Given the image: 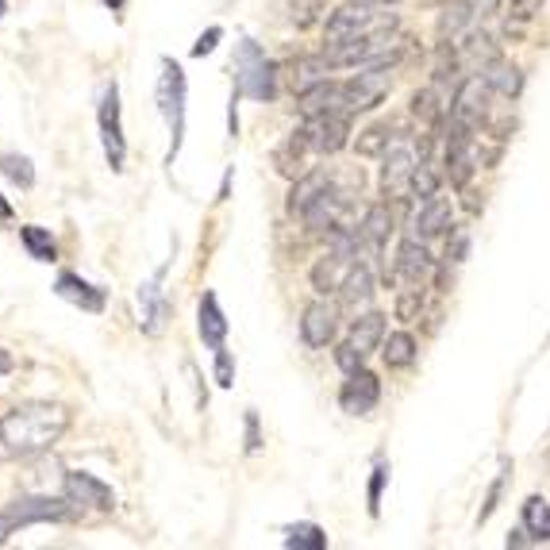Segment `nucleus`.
Segmentation results:
<instances>
[{
  "label": "nucleus",
  "instance_id": "nucleus-1",
  "mask_svg": "<svg viewBox=\"0 0 550 550\" xmlns=\"http://www.w3.org/2000/svg\"><path fill=\"white\" fill-rule=\"evenodd\" d=\"M70 427V408L50 400H27L0 416V450L8 458H35L50 450Z\"/></svg>",
  "mask_w": 550,
  "mask_h": 550
},
{
  "label": "nucleus",
  "instance_id": "nucleus-2",
  "mask_svg": "<svg viewBox=\"0 0 550 550\" xmlns=\"http://www.w3.org/2000/svg\"><path fill=\"white\" fill-rule=\"evenodd\" d=\"M77 520V508L66 497H43V493H24V497L0 504V543L20 535L27 527L39 524H70Z\"/></svg>",
  "mask_w": 550,
  "mask_h": 550
},
{
  "label": "nucleus",
  "instance_id": "nucleus-3",
  "mask_svg": "<svg viewBox=\"0 0 550 550\" xmlns=\"http://www.w3.org/2000/svg\"><path fill=\"white\" fill-rule=\"evenodd\" d=\"M185 97H189V85H185V70H181V62L162 58V74H158L154 100H158V112L166 116V127H170L166 166H174L177 154H181V143H185Z\"/></svg>",
  "mask_w": 550,
  "mask_h": 550
},
{
  "label": "nucleus",
  "instance_id": "nucleus-4",
  "mask_svg": "<svg viewBox=\"0 0 550 550\" xmlns=\"http://www.w3.org/2000/svg\"><path fill=\"white\" fill-rule=\"evenodd\" d=\"M235 93L247 100H258V104L277 97L274 62L266 58V50L258 47L254 39H243L235 47Z\"/></svg>",
  "mask_w": 550,
  "mask_h": 550
},
{
  "label": "nucleus",
  "instance_id": "nucleus-5",
  "mask_svg": "<svg viewBox=\"0 0 550 550\" xmlns=\"http://www.w3.org/2000/svg\"><path fill=\"white\" fill-rule=\"evenodd\" d=\"M97 127H100V143H104V158L116 174H124L127 162V139H124V116H120V85L108 81L97 104Z\"/></svg>",
  "mask_w": 550,
  "mask_h": 550
},
{
  "label": "nucleus",
  "instance_id": "nucleus-6",
  "mask_svg": "<svg viewBox=\"0 0 550 550\" xmlns=\"http://www.w3.org/2000/svg\"><path fill=\"white\" fill-rule=\"evenodd\" d=\"M389 89H393V77L385 66H374V70H362V74H354L350 81H339V112H370L377 108L381 100L389 97Z\"/></svg>",
  "mask_w": 550,
  "mask_h": 550
},
{
  "label": "nucleus",
  "instance_id": "nucleus-7",
  "mask_svg": "<svg viewBox=\"0 0 550 550\" xmlns=\"http://www.w3.org/2000/svg\"><path fill=\"white\" fill-rule=\"evenodd\" d=\"M297 135L308 143L312 154H335L350 143V112H320V116H304Z\"/></svg>",
  "mask_w": 550,
  "mask_h": 550
},
{
  "label": "nucleus",
  "instance_id": "nucleus-8",
  "mask_svg": "<svg viewBox=\"0 0 550 550\" xmlns=\"http://www.w3.org/2000/svg\"><path fill=\"white\" fill-rule=\"evenodd\" d=\"M489 93H493V85H489L481 74L458 81V93H454V100H450V112H447L450 124L477 131V127L489 120Z\"/></svg>",
  "mask_w": 550,
  "mask_h": 550
},
{
  "label": "nucleus",
  "instance_id": "nucleus-9",
  "mask_svg": "<svg viewBox=\"0 0 550 550\" xmlns=\"http://www.w3.org/2000/svg\"><path fill=\"white\" fill-rule=\"evenodd\" d=\"M62 497L70 500L77 512H112L116 508L112 485H104L100 477L85 474V470H66L62 474Z\"/></svg>",
  "mask_w": 550,
  "mask_h": 550
},
{
  "label": "nucleus",
  "instance_id": "nucleus-10",
  "mask_svg": "<svg viewBox=\"0 0 550 550\" xmlns=\"http://www.w3.org/2000/svg\"><path fill=\"white\" fill-rule=\"evenodd\" d=\"M166 274H170V262L158 266L154 274L139 285V331L143 335H162V327L170 320V300H166Z\"/></svg>",
  "mask_w": 550,
  "mask_h": 550
},
{
  "label": "nucleus",
  "instance_id": "nucleus-11",
  "mask_svg": "<svg viewBox=\"0 0 550 550\" xmlns=\"http://www.w3.org/2000/svg\"><path fill=\"white\" fill-rule=\"evenodd\" d=\"M54 297H62L66 304L81 308V312H93V316H100L108 308V293L100 285H93V281H85L81 274H74V270H62L54 277Z\"/></svg>",
  "mask_w": 550,
  "mask_h": 550
},
{
  "label": "nucleus",
  "instance_id": "nucleus-12",
  "mask_svg": "<svg viewBox=\"0 0 550 550\" xmlns=\"http://www.w3.org/2000/svg\"><path fill=\"white\" fill-rule=\"evenodd\" d=\"M377 400H381V381H377V374H370L366 366H362L358 374H347L343 389H339V404H343L347 416H370L377 408Z\"/></svg>",
  "mask_w": 550,
  "mask_h": 550
},
{
  "label": "nucleus",
  "instance_id": "nucleus-13",
  "mask_svg": "<svg viewBox=\"0 0 550 550\" xmlns=\"http://www.w3.org/2000/svg\"><path fill=\"white\" fill-rule=\"evenodd\" d=\"M335 331H339V308H335V304L316 300V304L304 308V316H300V339H304V347L320 350L327 347V343H335Z\"/></svg>",
  "mask_w": 550,
  "mask_h": 550
},
{
  "label": "nucleus",
  "instance_id": "nucleus-14",
  "mask_svg": "<svg viewBox=\"0 0 550 550\" xmlns=\"http://www.w3.org/2000/svg\"><path fill=\"white\" fill-rule=\"evenodd\" d=\"M412 170H416V158L408 147H389L385 150V166H381V197L400 200L412 193Z\"/></svg>",
  "mask_w": 550,
  "mask_h": 550
},
{
  "label": "nucleus",
  "instance_id": "nucleus-15",
  "mask_svg": "<svg viewBox=\"0 0 550 550\" xmlns=\"http://www.w3.org/2000/svg\"><path fill=\"white\" fill-rule=\"evenodd\" d=\"M374 24V12H370V4H358V0H350L343 8H335L331 16H327V43H339V39H354V35H366Z\"/></svg>",
  "mask_w": 550,
  "mask_h": 550
},
{
  "label": "nucleus",
  "instance_id": "nucleus-16",
  "mask_svg": "<svg viewBox=\"0 0 550 550\" xmlns=\"http://www.w3.org/2000/svg\"><path fill=\"white\" fill-rule=\"evenodd\" d=\"M431 274V254H427L424 239H404L397 250V277L404 285H424Z\"/></svg>",
  "mask_w": 550,
  "mask_h": 550
},
{
  "label": "nucleus",
  "instance_id": "nucleus-17",
  "mask_svg": "<svg viewBox=\"0 0 550 550\" xmlns=\"http://www.w3.org/2000/svg\"><path fill=\"white\" fill-rule=\"evenodd\" d=\"M197 331L200 339H204V347H224L227 339V316L224 308H220V300H216V293H204L200 297V308H197Z\"/></svg>",
  "mask_w": 550,
  "mask_h": 550
},
{
  "label": "nucleus",
  "instance_id": "nucleus-18",
  "mask_svg": "<svg viewBox=\"0 0 550 550\" xmlns=\"http://www.w3.org/2000/svg\"><path fill=\"white\" fill-rule=\"evenodd\" d=\"M350 266H354V258H343V254H335V250H327L324 258L312 266V289L316 293H339V285L347 281Z\"/></svg>",
  "mask_w": 550,
  "mask_h": 550
},
{
  "label": "nucleus",
  "instance_id": "nucleus-19",
  "mask_svg": "<svg viewBox=\"0 0 550 550\" xmlns=\"http://www.w3.org/2000/svg\"><path fill=\"white\" fill-rule=\"evenodd\" d=\"M412 227H416V239H435V235H443L450 227V200L447 197H427L424 204H420V212H416V220H412Z\"/></svg>",
  "mask_w": 550,
  "mask_h": 550
},
{
  "label": "nucleus",
  "instance_id": "nucleus-20",
  "mask_svg": "<svg viewBox=\"0 0 550 550\" xmlns=\"http://www.w3.org/2000/svg\"><path fill=\"white\" fill-rule=\"evenodd\" d=\"M477 20L474 4L470 0H447L443 4V12H439V24H435V35L443 39V43H454V39H462L466 31H470V24Z\"/></svg>",
  "mask_w": 550,
  "mask_h": 550
},
{
  "label": "nucleus",
  "instance_id": "nucleus-21",
  "mask_svg": "<svg viewBox=\"0 0 550 550\" xmlns=\"http://www.w3.org/2000/svg\"><path fill=\"white\" fill-rule=\"evenodd\" d=\"M339 212H343V197H339V193L327 185L324 193H320V197L304 208V216H300V220L308 224V231H320V235H327L331 227L339 224Z\"/></svg>",
  "mask_w": 550,
  "mask_h": 550
},
{
  "label": "nucleus",
  "instance_id": "nucleus-22",
  "mask_svg": "<svg viewBox=\"0 0 550 550\" xmlns=\"http://www.w3.org/2000/svg\"><path fill=\"white\" fill-rule=\"evenodd\" d=\"M327 74H331V62H327L324 54H300V58L289 62V85L297 89V97L308 93L312 85L327 81Z\"/></svg>",
  "mask_w": 550,
  "mask_h": 550
},
{
  "label": "nucleus",
  "instance_id": "nucleus-23",
  "mask_svg": "<svg viewBox=\"0 0 550 550\" xmlns=\"http://www.w3.org/2000/svg\"><path fill=\"white\" fill-rule=\"evenodd\" d=\"M481 77L493 85V93H500V97H520V89H524V74H520V66L516 62H508V58H493L485 70H481Z\"/></svg>",
  "mask_w": 550,
  "mask_h": 550
},
{
  "label": "nucleus",
  "instance_id": "nucleus-24",
  "mask_svg": "<svg viewBox=\"0 0 550 550\" xmlns=\"http://www.w3.org/2000/svg\"><path fill=\"white\" fill-rule=\"evenodd\" d=\"M362 243L370 250H381L389 243V235H393V212H389V200L385 204H370L366 208V216H362Z\"/></svg>",
  "mask_w": 550,
  "mask_h": 550
},
{
  "label": "nucleus",
  "instance_id": "nucleus-25",
  "mask_svg": "<svg viewBox=\"0 0 550 550\" xmlns=\"http://www.w3.org/2000/svg\"><path fill=\"white\" fill-rule=\"evenodd\" d=\"M304 154H312L308 150V143L300 139L297 131L281 143V147L274 150V166H277V174L281 177H289V181H297V177H304L308 174V166H304Z\"/></svg>",
  "mask_w": 550,
  "mask_h": 550
},
{
  "label": "nucleus",
  "instance_id": "nucleus-26",
  "mask_svg": "<svg viewBox=\"0 0 550 550\" xmlns=\"http://www.w3.org/2000/svg\"><path fill=\"white\" fill-rule=\"evenodd\" d=\"M347 339L362 350V354L377 350L381 347V339H385V316H381V312H366V316H358V320L350 324Z\"/></svg>",
  "mask_w": 550,
  "mask_h": 550
},
{
  "label": "nucleus",
  "instance_id": "nucleus-27",
  "mask_svg": "<svg viewBox=\"0 0 550 550\" xmlns=\"http://www.w3.org/2000/svg\"><path fill=\"white\" fill-rule=\"evenodd\" d=\"M339 297L347 308H358V304H366V300L374 297V274H370V266H362V262H354L350 266L347 281L339 285Z\"/></svg>",
  "mask_w": 550,
  "mask_h": 550
},
{
  "label": "nucleus",
  "instance_id": "nucleus-28",
  "mask_svg": "<svg viewBox=\"0 0 550 550\" xmlns=\"http://www.w3.org/2000/svg\"><path fill=\"white\" fill-rule=\"evenodd\" d=\"M327 185H331V181H327L324 170H312V174L297 177V181H293V193H289V216H304V208L320 197Z\"/></svg>",
  "mask_w": 550,
  "mask_h": 550
},
{
  "label": "nucleus",
  "instance_id": "nucleus-29",
  "mask_svg": "<svg viewBox=\"0 0 550 550\" xmlns=\"http://www.w3.org/2000/svg\"><path fill=\"white\" fill-rule=\"evenodd\" d=\"M320 112H339V81H320L308 93H300V116H320Z\"/></svg>",
  "mask_w": 550,
  "mask_h": 550
},
{
  "label": "nucleus",
  "instance_id": "nucleus-30",
  "mask_svg": "<svg viewBox=\"0 0 550 550\" xmlns=\"http://www.w3.org/2000/svg\"><path fill=\"white\" fill-rule=\"evenodd\" d=\"M20 243H24L35 262H58V243H54V235H50L47 227L39 224L20 227Z\"/></svg>",
  "mask_w": 550,
  "mask_h": 550
},
{
  "label": "nucleus",
  "instance_id": "nucleus-31",
  "mask_svg": "<svg viewBox=\"0 0 550 550\" xmlns=\"http://www.w3.org/2000/svg\"><path fill=\"white\" fill-rule=\"evenodd\" d=\"M412 116L427 127L447 120V104L439 100V85H427V89H416V93H412Z\"/></svg>",
  "mask_w": 550,
  "mask_h": 550
},
{
  "label": "nucleus",
  "instance_id": "nucleus-32",
  "mask_svg": "<svg viewBox=\"0 0 550 550\" xmlns=\"http://www.w3.org/2000/svg\"><path fill=\"white\" fill-rule=\"evenodd\" d=\"M381 358H385L389 370H404V366H412V362H416V339H412L408 331H393V335L385 339Z\"/></svg>",
  "mask_w": 550,
  "mask_h": 550
},
{
  "label": "nucleus",
  "instance_id": "nucleus-33",
  "mask_svg": "<svg viewBox=\"0 0 550 550\" xmlns=\"http://www.w3.org/2000/svg\"><path fill=\"white\" fill-rule=\"evenodd\" d=\"M524 531L531 539H539V543L550 539V504L543 497L524 500Z\"/></svg>",
  "mask_w": 550,
  "mask_h": 550
},
{
  "label": "nucleus",
  "instance_id": "nucleus-34",
  "mask_svg": "<svg viewBox=\"0 0 550 550\" xmlns=\"http://www.w3.org/2000/svg\"><path fill=\"white\" fill-rule=\"evenodd\" d=\"M389 147H393V131H389V124L366 127V131H358V139H354L358 158H381Z\"/></svg>",
  "mask_w": 550,
  "mask_h": 550
},
{
  "label": "nucleus",
  "instance_id": "nucleus-35",
  "mask_svg": "<svg viewBox=\"0 0 550 550\" xmlns=\"http://www.w3.org/2000/svg\"><path fill=\"white\" fill-rule=\"evenodd\" d=\"M424 308H427L424 285H408V289H400L397 293V320L400 324H416V320L424 316Z\"/></svg>",
  "mask_w": 550,
  "mask_h": 550
},
{
  "label": "nucleus",
  "instance_id": "nucleus-36",
  "mask_svg": "<svg viewBox=\"0 0 550 550\" xmlns=\"http://www.w3.org/2000/svg\"><path fill=\"white\" fill-rule=\"evenodd\" d=\"M285 547H289V550H324L327 547L324 527H316V524H293L289 531H285Z\"/></svg>",
  "mask_w": 550,
  "mask_h": 550
},
{
  "label": "nucleus",
  "instance_id": "nucleus-37",
  "mask_svg": "<svg viewBox=\"0 0 550 550\" xmlns=\"http://www.w3.org/2000/svg\"><path fill=\"white\" fill-rule=\"evenodd\" d=\"M0 174L8 177L12 185H20V189L35 185V166H31L27 154H0Z\"/></svg>",
  "mask_w": 550,
  "mask_h": 550
},
{
  "label": "nucleus",
  "instance_id": "nucleus-38",
  "mask_svg": "<svg viewBox=\"0 0 550 550\" xmlns=\"http://www.w3.org/2000/svg\"><path fill=\"white\" fill-rule=\"evenodd\" d=\"M439 170H435V162L431 158H416V170H412V193L420 200H427V197H435L439 193Z\"/></svg>",
  "mask_w": 550,
  "mask_h": 550
},
{
  "label": "nucleus",
  "instance_id": "nucleus-39",
  "mask_svg": "<svg viewBox=\"0 0 550 550\" xmlns=\"http://www.w3.org/2000/svg\"><path fill=\"white\" fill-rule=\"evenodd\" d=\"M320 16H324V0H289V24L297 27V31L316 27Z\"/></svg>",
  "mask_w": 550,
  "mask_h": 550
},
{
  "label": "nucleus",
  "instance_id": "nucleus-40",
  "mask_svg": "<svg viewBox=\"0 0 550 550\" xmlns=\"http://www.w3.org/2000/svg\"><path fill=\"white\" fill-rule=\"evenodd\" d=\"M470 254V231L466 227H454L450 224V235H447V262L450 266H458L462 258Z\"/></svg>",
  "mask_w": 550,
  "mask_h": 550
},
{
  "label": "nucleus",
  "instance_id": "nucleus-41",
  "mask_svg": "<svg viewBox=\"0 0 550 550\" xmlns=\"http://www.w3.org/2000/svg\"><path fill=\"white\" fill-rule=\"evenodd\" d=\"M543 4H547V0H504V12H508V20L527 24V20H535V16L543 12Z\"/></svg>",
  "mask_w": 550,
  "mask_h": 550
},
{
  "label": "nucleus",
  "instance_id": "nucleus-42",
  "mask_svg": "<svg viewBox=\"0 0 550 550\" xmlns=\"http://www.w3.org/2000/svg\"><path fill=\"white\" fill-rule=\"evenodd\" d=\"M362 362H366V354H362V350L354 347V343H339V347H335V366H339V370H343V374H358V370H362Z\"/></svg>",
  "mask_w": 550,
  "mask_h": 550
},
{
  "label": "nucleus",
  "instance_id": "nucleus-43",
  "mask_svg": "<svg viewBox=\"0 0 550 550\" xmlns=\"http://www.w3.org/2000/svg\"><path fill=\"white\" fill-rule=\"evenodd\" d=\"M216 385L220 389H231L235 385V358L227 347H216Z\"/></svg>",
  "mask_w": 550,
  "mask_h": 550
},
{
  "label": "nucleus",
  "instance_id": "nucleus-44",
  "mask_svg": "<svg viewBox=\"0 0 550 550\" xmlns=\"http://www.w3.org/2000/svg\"><path fill=\"white\" fill-rule=\"evenodd\" d=\"M220 39H224V27H208V31L200 35L197 43H193V58H204V54H212Z\"/></svg>",
  "mask_w": 550,
  "mask_h": 550
},
{
  "label": "nucleus",
  "instance_id": "nucleus-45",
  "mask_svg": "<svg viewBox=\"0 0 550 550\" xmlns=\"http://www.w3.org/2000/svg\"><path fill=\"white\" fill-rule=\"evenodd\" d=\"M508 470H512V466H508V462H504V470H500L497 485H493V489H489V500H485V508H481V524H485V520H489V516H493V512H497V500H500V493H504V481H508Z\"/></svg>",
  "mask_w": 550,
  "mask_h": 550
},
{
  "label": "nucleus",
  "instance_id": "nucleus-46",
  "mask_svg": "<svg viewBox=\"0 0 550 550\" xmlns=\"http://www.w3.org/2000/svg\"><path fill=\"white\" fill-rule=\"evenodd\" d=\"M385 477H389V470H385V466H377L374 481H370V516H377V504H381V485H385Z\"/></svg>",
  "mask_w": 550,
  "mask_h": 550
},
{
  "label": "nucleus",
  "instance_id": "nucleus-47",
  "mask_svg": "<svg viewBox=\"0 0 550 550\" xmlns=\"http://www.w3.org/2000/svg\"><path fill=\"white\" fill-rule=\"evenodd\" d=\"M262 450V435H258V416L247 412V454H258Z\"/></svg>",
  "mask_w": 550,
  "mask_h": 550
},
{
  "label": "nucleus",
  "instance_id": "nucleus-48",
  "mask_svg": "<svg viewBox=\"0 0 550 550\" xmlns=\"http://www.w3.org/2000/svg\"><path fill=\"white\" fill-rule=\"evenodd\" d=\"M462 197H466V200H462V204H466V212H474V216L481 212V208H485V200H481V193H477V189H470V185L462 189Z\"/></svg>",
  "mask_w": 550,
  "mask_h": 550
},
{
  "label": "nucleus",
  "instance_id": "nucleus-49",
  "mask_svg": "<svg viewBox=\"0 0 550 550\" xmlns=\"http://www.w3.org/2000/svg\"><path fill=\"white\" fill-rule=\"evenodd\" d=\"M470 4H474L477 16H493V12H497L504 0H470Z\"/></svg>",
  "mask_w": 550,
  "mask_h": 550
},
{
  "label": "nucleus",
  "instance_id": "nucleus-50",
  "mask_svg": "<svg viewBox=\"0 0 550 550\" xmlns=\"http://www.w3.org/2000/svg\"><path fill=\"white\" fill-rule=\"evenodd\" d=\"M12 366H16V362H12V354H8V350L0 347V377L12 374Z\"/></svg>",
  "mask_w": 550,
  "mask_h": 550
},
{
  "label": "nucleus",
  "instance_id": "nucleus-51",
  "mask_svg": "<svg viewBox=\"0 0 550 550\" xmlns=\"http://www.w3.org/2000/svg\"><path fill=\"white\" fill-rule=\"evenodd\" d=\"M12 216H16V208H12V204H8V200L0 197V220H4V224H8V220H12Z\"/></svg>",
  "mask_w": 550,
  "mask_h": 550
},
{
  "label": "nucleus",
  "instance_id": "nucleus-52",
  "mask_svg": "<svg viewBox=\"0 0 550 550\" xmlns=\"http://www.w3.org/2000/svg\"><path fill=\"white\" fill-rule=\"evenodd\" d=\"M527 539H524V531H516V535H508V547H524Z\"/></svg>",
  "mask_w": 550,
  "mask_h": 550
},
{
  "label": "nucleus",
  "instance_id": "nucleus-53",
  "mask_svg": "<svg viewBox=\"0 0 550 550\" xmlns=\"http://www.w3.org/2000/svg\"><path fill=\"white\" fill-rule=\"evenodd\" d=\"M100 4H104V8H112V12H120L127 0H100Z\"/></svg>",
  "mask_w": 550,
  "mask_h": 550
},
{
  "label": "nucleus",
  "instance_id": "nucleus-54",
  "mask_svg": "<svg viewBox=\"0 0 550 550\" xmlns=\"http://www.w3.org/2000/svg\"><path fill=\"white\" fill-rule=\"evenodd\" d=\"M358 4H397V0H358Z\"/></svg>",
  "mask_w": 550,
  "mask_h": 550
},
{
  "label": "nucleus",
  "instance_id": "nucleus-55",
  "mask_svg": "<svg viewBox=\"0 0 550 550\" xmlns=\"http://www.w3.org/2000/svg\"><path fill=\"white\" fill-rule=\"evenodd\" d=\"M4 12H8V0H0V20H4Z\"/></svg>",
  "mask_w": 550,
  "mask_h": 550
}]
</instances>
